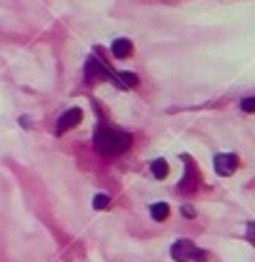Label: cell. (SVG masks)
Here are the masks:
<instances>
[{"mask_svg": "<svg viewBox=\"0 0 255 262\" xmlns=\"http://www.w3.org/2000/svg\"><path fill=\"white\" fill-rule=\"evenodd\" d=\"M95 147L103 155H120L130 147V135L115 128H100L95 132Z\"/></svg>", "mask_w": 255, "mask_h": 262, "instance_id": "obj_1", "label": "cell"}, {"mask_svg": "<svg viewBox=\"0 0 255 262\" xmlns=\"http://www.w3.org/2000/svg\"><path fill=\"white\" fill-rule=\"evenodd\" d=\"M170 255H173V260H175V262H190V260L205 262V260H208V252L198 250L190 240H178V242L170 247Z\"/></svg>", "mask_w": 255, "mask_h": 262, "instance_id": "obj_2", "label": "cell"}, {"mask_svg": "<svg viewBox=\"0 0 255 262\" xmlns=\"http://www.w3.org/2000/svg\"><path fill=\"white\" fill-rule=\"evenodd\" d=\"M85 75H88V80L90 82H103V80H110V82H115V77L103 67L100 60H95V58H90L88 63H85Z\"/></svg>", "mask_w": 255, "mask_h": 262, "instance_id": "obj_3", "label": "cell"}, {"mask_svg": "<svg viewBox=\"0 0 255 262\" xmlns=\"http://www.w3.org/2000/svg\"><path fill=\"white\" fill-rule=\"evenodd\" d=\"M213 165H215V172L218 175L228 178V175H233L238 170V155H215Z\"/></svg>", "mask_w": 255, "mask_h": 262, "instance_id": "obj_4", "label": "cell"}, {"mask_svg": "<svg viewBox=\"0 0 255 262\" xmlns=\"http://www.w3.org/2000/svg\"><path fill=\"white\" fill-rule=\"evenodd\" d=\"M80 120H83V110H78V108H70L68 113H63V115H60V120H58V132H68L70 128H75Z\"/></svg>", "mask_w": 255, "mask_h": 262, "instance_id": "obj_5", "label": "cell"}, {"mask_svg": "<svg viewBox=\"0 0 255 262\" xmlns=\"http://www.w3.org/2000/svg\"><path fill=\"white\" fill-rule=\"evenodd\" d=\"M133 53V43L128 40V38H118L115 43H113V55L115 58H128Z\"/></svg>", "mask_w": 255, "mask_h": 262, "instance_id": "obj_6", "label": "cell"}, {"mask_svg": "<svg viewBox=\"0 0 255 262\" xmlns=\"http://www.w3.org/2000/svg\"><path fill=\"white\" fill-rule=\"evenodd\" d=\"M150 215H153L158 222L168 220V215H170V207H168V202H155V205L150 207Z\"/></svg>", "mask_w": 255, "mask_h": 262, "instance_id": "obj_7", "label": "cell"}, {"mask_svg": "<svg viewBox=\"0 0 255 262\" xmlns=\"http://www.w3.org/2000/svg\"><path fill=\"white\" fill-rule=\"evenodd\" d=\"M115 77H118L115 82H120L123 88H135L138 85V75L135 72H118Z\"/></svg>", "mask_w": 255, "mask_h": 262, "instance_id": "obj_8", "label": "cell"}, {"mask_svg": "<svg viewBox=\"0 0 255 262\" xmlns=\"http://www.w3.org/2000/svg\"><path fill=\"white\" fill-rule=\"evenodd\" d=\"M150 170H153V175H155L158 180H165V178H168V162H165V160H155Z\"/></svg>", "mask_w": 255, "mask_h": 262, "instance_id": "obj_9", "label": "cell"}, {"mask_svg": "<svg viewBox=\"0 0 255 262\" xmlns=\"http://www.w3.org/2000/svg\"><path fill=\"white\" fill-rule=\"evenodd\" d=\"M108 205H110V197L108 195H95L93 197V207H95V210H105Z\"/></svg>", "mask_w": 255, "mask_h": 262, "instance_id": "obj_10", "label": "cell"}, {"mask_svg": "<svg viewBox=\"0 0 255 262\" xmlns=\"http://www.w3.org/2000/svg\"><path fill=\"white\" fill-rule=\"evenodd\" d=\"M243 110H245V113H253L255 110V98H243Z\"/></svg>", "mask_w": 255, "mask_h": 262, "instance_id": "obj_11", "label": "cell"}, {"mask_svg": "<svg viewBox=\"0 0 255 262\" xmlns=\"http://www.w3.org/2000/svg\"><path fill=\"white\" fill-rule=\"evenodd\" d=\"M183 215H185V217H193V215H195V212H193V207H190V205H185V207H183Z\"/></svg>", "mask_w": 255, "mask_h": 262, "instance_id": "obj_12", "label": "cell"}]
</instances>
